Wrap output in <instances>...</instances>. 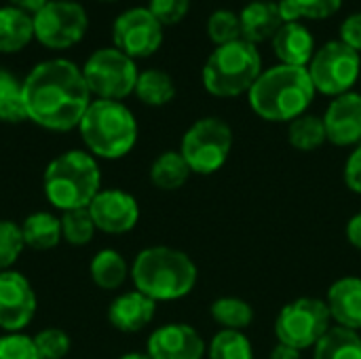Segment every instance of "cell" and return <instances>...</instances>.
<instances>
[{
	"label": "cell",
	"mask_w": 361,
	"mask_h": 359,
	"mask_svg": "<svg viewBox=\"0 0 361 359\" xmlns=\"http://www.w3.org/2000/svg\"><path fill=\"white\" fill-rule=\"evenodd\" d=\"M91 279L102 290H116L125 284L129 267L116 250H99L89 264Z\"/></svg>",
	"instance_id": "cell-24"
},
{
	"label": "cell",
	"mask_w": 361,
	"mask_h": 359,
	"mask_svg": "<svg viewBox=\"0 0 361 359\" xmlns=\"http://www.w3.org/2000/svg\"><path fill=\"white\" fill-rule=\"evenodd\" d=\"M61 239L70 245H87L95 235V222L87 207L70 209L61 214Z\"/></svg>",
	"instance_id": "cell-32"
},
{
	"label": "cell",
	"mask_w": 361,
	"mask_h": 359,
	"mask_svg": "<svg viewBox=\"0 0 361 359\" xmlns=\"http://www.w3.org/2000/svg\"><path fill=\"white\" fill-rule=\"evenodd\" d=\"M209 313L222 330L243 332L254 322V309L250 307V303L235 298V296H222L214 300L209 307Z\"/></svg>",
	"instance_id": "cell-27"
},
{
	"label": "cell",
	"mask_w": 361,
	"mask_h": 359,
	"mask_svg": "<svg viewBox=\"0 0 361 359\" xmlns=\"http://www.w3.org/2000/svg\"><path fill=\"white\" fill-rule=\"evenodd\" d=\"M36 292L25 275L17 271L0 273V328L6 334H19L36 315Z\"/></svg>",
	"instance_id": "cell-13"
},
{
	"label": "cell",
	"mask_w": 361,
	"mask_h": 359,
	"mask_svg": "<svg viewBox=\"0 0 361 359\" xmlns=\"http://www.w3.org/2000/svg\"><path fill=\"white\" fill-rule=\"evenodd\" d=\"M34 38L53 51L70 49L82 40L89 28V17L82 4L74 0H49L36 15Z\"/></svg>",
	"instance_id": "cell-10"
},
{
	"label": "cell",
	"mask_w": 361,
	"mask_h": 359,
	"mask_svg": "<svg viewBox=\"0 0 361 359\" xmlns=\"http://www.w3.org/2000/svg\"><path fill=\"white\" fill-rule=\"evenodd\" d=\"M197 264L190 256L167 245L142 250L131 267L135 290L154 303H169L188 296L197 286Z\"/></svg>",
	"instance_id": "cell-3"
},
{
	"label": "cell",
	"mask_w": 361,
	"mask_h": 359,
	"mask_svg": "<svg viewBox=\"0 0 361 359\" xmlns=\"http://www.w3.org/2000/svg\"><path fill=\"white\" fill-rule=\"evenodd\" d=\"M112 44L131 59L150 57L163 44V25L148 8H129L112 23Z\"/></svg>",
	"instance_id": "cell-12"
},
{
	"label": "cell",
	"mask_w": 361,
	"mask_h": 359,
	"mask_svg": "<svg viewBox=\"0 0 361 359\" xmlns=\"http://www.w3.org/2000/svg\"><path fill=\"white\" fill-rule=\"evenodd\" d=\"M23 243L30 250L47 252L61 241V220L49 212H34L21 224Z\"/></svg>",
	"instance_id": "cell-22"
},
{
	"label": "cell",
	"mask_w": 361,
	"mask_h": 359,
	"mask_svg": "<svg viewBox=\"0 0 361 359\" xmlns=\"http://www.w3.org/2000/svg\"><path fill=\"white\" fill-rule=\"evenodd\" d=\"M0 359H40L34 343L25 334H4L0 336Z\"/></svg>",
	"instance_id": "cell-37"
},
{
	"label": "cell",
	"mask_w": 361,
	"mask_h": 359,
	"mask_svg": "<svg viewBox=\"0 0 361 359\" xmlns=\"http://www.w3.org/2000/svg\"><path fill=\"white\" fill-rule=\"evenodd\" d=\"M32 343L40 359H63L70 353V336L59 328L40 330Z\"/></svg>",
	"instance_id": "cell-35"
},
{
	"label": "cell",
	"mask_w": 361,
	"mask_h": 359,
	"mask_svg": "<svg viewBox=\"0 0 361 359\" xmlns=\"http://www.w3.org/2000/svg\"><path fill=\"white\" fill-rule=\"evenodd\" d=\"M300 353L302 351H298V349H292V347H288V345H277L273 351H271V358L269 359H302L300 358Z\"/></svg>",
	"instance_id": "cell-42"
},
{
	"label": "cell",
	"mask_w": 361,
	"mask_h": 359,
	"mask_svg": "<svg viewBox=\"0 0 361 359\" xmlns=\"http://www.w3.org/2000/svg\"><path fill=\"white\" fill-rule=\"evenodd\" d=\"M313 349V359H361V336L353 330L332 326Z\"/></svg>",
	"instance_id": "cell-25"
},
{
	"label": "cell",
	"mask_w": 361,
	"mask_h": 359,
	"mask_svg": "<svg viewBox=\"0 0 361 359\" xmlns=\"http://www.w3.org/2000/svg\"><path fill=\"white\" fill-rule=\"evenodd\" d=\"M133 93L137 95L142 104L159 108V106L169 104L176 97V83L167 72L150 68V70L140 72Z\"/></svg>",
	"instance_id": "cell-26"
},
{
	"label": "cell",
	"mask_w": 361,
	"mask_h": 359,
	"mask_svg": "<svg viewBox=\"0 0 361 359\" xmlns=\"http://www.w3.org/2000/svg\"><path fill=\"white\" fill-rule=\"evenodd\" d=\"M106 2H112V0H106Z\"/></svg>",
	"instance_id": "cell-44"
},
{
	"label": "cell",
	"mask_w": 361,
	"mask_h": 359,
	"mask_svg": "<svg viewBox=\"0 0 361 359\" xmlns=\"http://www.w3.org/2000/svg\"><path fill=\"white\" fill-rule=\"evenodd\" d=\"M347 239H349V243L355 250L361 252V212L349 220V224H347Z\"/></svg>",
	"instance_id": "cell-40"
},
{
	"label": "cell",
	"mask_w": 361,
	"mask_h": 359,
	"mask_svg": "<svg viewBox=\"0 0 361 359\" xmlns=\"http://www.w3.org/2000/svg\"><path fill=\"white\" fill-rule=\"evenodd\" d=\"M150 359H203L205 341L186 324H167L157 328L146 345Z\"/></svg>",
	"instance_id": "cell-15"
},
{
	"label": "cell",
	"mask_w": 361,
	"mask_h": 359,
	"mask_svg": "<svg viewBox=\"0 0 361 359\" xmlns=\"http://www.w3.org/2000/svg\"><path fill=\"white\" fill-rule=\"evenodd\" d=\"M80 138L95 159H123L137 142V121L123 102L93 99L78 123Z\"/></svg>",
	"instance_id": "cell-5"
},
{
	"label": "cell",
	"mask_w": 361,
	"mask_h": 359,
	"mask_svg": "<svg viewBox=\"0 0 361 359\" xmlns=\"http://www.w3.org/2000/svg\"><path fill=\"white\" fill-rule=\"evenodd\" d=\"M11 2V6H15V8H21V11H25V13H30V15H36L49 0H8Z\"/></svg>",
	"instance_id": "cell-41"
},
{
	"label": "cell",
	"mask_w": 361,
	"mask_h": 359,
	"mask_svg": "<svg viewBox=\"0 0 361 359\" xmlns=\"http://www.w3.org/2000/svg\"><path fill=\"white\" fill-rule=\"evenodd\" d=\"M328 142L334 146H357L361 144V95L345 93L332 99L324 114Z\"/></svg>",
	"instance_id": "cell-16"
},
{
	"label": "cell",
	"mask_w": 361,
	"mask_h": 359,
	"mask_svg": "<svg viewBox=\"0 0 361 359\" xmlns=\"http://www.w3.org/2000/svg\"><path fill=\"white\" fill-rule=\"evenodd\" d=\"M32 38H34L32 15L11 4L0 6V53H17L25 49Z\"/></svg>",
	"instance_id": "cell-21"
},
{
	"label": "cell",
	"mask_w": 361,
	"mask_h": 359,
	"mask_svg": "<svg viewBox=\"0 0 361 359\" xmlns=\"http://www.w3.org/2000/svg\"><path fill=\"white\" fill-rule=\"evenodd\" d=\"M209 359H254V349L243 332L220 330L209 343Z\"/></svg>",
	"instance_id": "cell-31"
},
{
	"label": "cell",
	"mask_w": 361,
	"mask_h": 359,
	"mask_svg": "<svg viewBox=\"0 0 361 359\" xmlns=\"http://www.w3.org/2000/svg\"><path fill=\"white\" fill-rule=\"evenodd\" d=\"M326 140H328V133H326L324 118L315 114H302L294 118L288 127V142L296 150H302V152L317 150Z\"/></svg>",
	"instance_id": "cell-28"
},
{
	"label": "cell",
	"mask_w": 361,
	"mask_h": 359,
	"mask_svg": "<svg viewBox=\"0 0 361 359\" xmlns=\"http://www.w3.org/2000/svg\"><path fill=\"white\" fill-rule=\"evenodd\" d=\"M0 121L21 123L27 121L23 104V80H19L8 70L0 68Z\"/></svg>",
	"instance_id": "cell-29"
},
{
	"label": "cell",
	"mask_w": 361,
	"mask_h": 359,
	"mask_svg": "<svg viewBox=\"0 0 361 359\" xmlns=\"http://www.w3.org/2000/svg\"><path fill=\"white\" fill-rule=\"evenodd\" d=\"M328 311L336 326L360 332L361 330V279L343 277L328 290Z\"/></svg>",
	"instance_id": "cell-20"
},
{
	"label": "cell",
	"mask_w": 361,
	"mask_h": 359,
	"mask_svg": "<svg viewBox=\"0 0 361 359\" xmlns=\"http://www.w3.org/2000/svg\"><path fill=\"white\" fill-rule=\"evenodd\" d=\"M247 97L260 118L269 123H292L311 106L315 85L307 68L279 63L258 76Z\"/></svg>",
	"instance_id": "cell-2"
},
{
	"label": "cell",
	"mask_w": 361,
	"mask_h": 359,
	"mask_svg": "<svg viewBox=\"0 0 361 359\" xmlns=\"http://www.w3.org/2000/svg\"><path fill=\"white\" fill-rule=\"evenodd\" d=\"M345 182L353 193L361 195V144L355 146V150L351 152L345 165Z\"/></svg>",
	"instance_id": "cell-39"
},
{
	"label": "cell",
	"mask_w": 361,
	"mask_h": 359,
	"mask_svg": "<svg viewBox=\"0 0 361 359\" xmlns=\"http://www.w3.org/2000/svg\"><path fill=\"white\" fill-rule=\"evenodd\" d=\"M207 36L216 47L235 42L241 38V21L239 15L228 8H218L207 19Z\"/></svg>",
	"instance_id": "cell-33"
},
{
	"label": "cell",
	"mask_w": 361,
	"mask_h": 359,
	"mask_svg": "<svg viewBox=\"0 0 361 359\" xmlns=\"http://www.w3.org/2000/svg\"><path fill=\"white\" fill-rule=\"evenodd\" d=\"M281 15L288 21H300V19H328L336 15L343 6V0H279Z\"/></svg>",
	"instance_id": "cell-30"
},
{
	"label": "cell",
	"mask_w": 361,
	"mask_h": 359,
	"mask_svg": "<svg viewBox=\"0 0 361 359\" xmlns=\"http://www.w3.org/2000/svg\"><path fill=\"white\" fill-rule=\"evenodd\" d=\"M341 42L361 53V13L349 15L341 25Z\"/></svg>",
	"instance_id": "cell-38"
},
{
	"label": "cell",
	"mask_w": 361,
	"mask_h": 359,
	"mask_svg": "<svg viewBox=\"0 0 361 359\" xmlns=\"http://www.w3.org/2000/svg\"><path fill=\"white\" fill-rule=\"evenodd\" d=\"M87 209L95 222V229L108 235H125L133 231L140 220L137 199L121 188L99 190Z\"/></svg>",
	"instance_id": "cell-14"
},
{
	"label": "cell",
	"mask_w": 361,
	"mask_h": 359,
	"mask_svg": "<svg viewBox=\"0 0 361 359\" xmlns=\"http://www.w3.org/2000/svg\"><path fill=\"white\" fill-rule=\"evenodd\" d=\"M262 74V57L256 44L239 38L216 47L203 66V87L214 97H239L250 93Z\"/></svg>",
	"instance_id": "cell-6"
},
{
	"label": "cell",
	"mask_w": 361,
	"mask_h": 359,
	"mask_svg": "<svg viewBox=\"0 0 361 359\" xmlns=\"http://www.w3.org/2000/svg\"><path fill=\"white\" fill-rule=\"evenodd\" d=\"M157 313V303L146 294L133 290L116 296L108 307V322L112 328L125 334L144 330Z\"/></svg>",
	"instance_id": "cell-17"
},
{
	"label": "cell",
	"mask_w": 361,
	"mask_h": 359,
	"mask_svg": "<svg viewBox=\"0 0 361 359\" xmlns=\"http://www.w3.org/2000/svg\"><path fill=\"white\" fill-rule=\"evenodd\" d=\"M239 21H241V38L252 44L273 40L275 34L286 23L279 2L273 0H252L239 13Z\"/></svg>",
	"instance_id": "cell-19"
},
{
	"label": "cell",
	"mask_w": 361,
	"mask_h": 359,
	"mask_svg": "<svg viewBox=\"0 0 361 359\" xmlns=\"http://www.w3.org/2000/svg\"><path fill=\"white\" fill-rule=\"evenodd\" d=\"M91 102L82 70L70 59H47L23 78L27 121L42 129L70 131L78 127Z\"/></svg>",
	"instance_id": "cell-1"
},
{
	"label": "cell",
	"mask_w": 361,
	"mask_h": 359,
	"mask_svg": "<svg viewBox=\"0 0 361 359\" xmlns=\"http://www.w3.org/2000/svg\"><path fill=\"white\" fill-rule=\"evenodd\" d=\"M118 359H150L148 358V353H140V351H131V353H125V355H121Z\"/></svg>",
	"instance_id": "cell-43"
},
{
	"label": "cell",
	"mask_w": 361,
	"mask_h": 359,
	"mask_svg": "<svg viewBox=\"0 0 361 359\" xmlns=\"http://www.w3.org/2000/svg\"><path fill=\"white\" fill-rule=\"evenodd\" d=\"M233 148V129L226 121L216 116L199 118L182 138L180 152L192 174L212 176L228 159Z\"/></svg>",
	"instance_id": "cell-7"
},
{
	"label": "cell",
	"mask_w": 361,
	"mask_h": 359,
	"mask_svg": "<svg viewBox=\"0 0 361 359\" xmlns=\"http://www.w3.org/2000/svg\"><path fill=\"white\" fill-rule=\"evenodd\" d=\"M190 174L192 171H190V167L184 161V157H182L180 150L161 152L152 161V165H150V182L159 190H165V193H171V190L182 188L188 182Z\"/></svg>",
	"instance_id": "cell-23"
},
{
	"label": "cell",
	"mask_w": 361,
	"mask_h": 359,
	"mask_svg": "<svg viewBox=\"0 0 361 359\" xmlns=\"http://www.w3.org/2000/svg\"><path fill=\"white\" fill-rule=\"evenodd\" d=\"M25 250L21 226L11 220H0V273L11 271Z\"/></svg>",
	"instance_id": "cell-34"
},
{
	"label": "cell",
	"mask_w": 361,
	"mask_h": 359,
	"mask_svg": "<svg viewBox=\"0 0 361 359\" xmlns=\"http://www.w3.org/2000/svg\"><path fill=\"white\" fill-rule=\"evenodd\" d=\"M190 8V0H150L148 11L159 19L161 25L180 23Z\"/></svg>",
	"instance_id": "cell-36"
},
{
	"label": "cell",
	"mask_w": 361,
	"mask_h": 359,
	"mask_svg": "<svg viewBox=\"0 0 361 359\" xmlns=\"http://www.w3.org/2000/svg\"><path fill=\"white\" fill-rule=\"evenodd\" d=\"M82 76L91 95H95L97 99L123 102L135 91L140 72L129 55H125L116 47H106L89 55L82 66Z\"/></svg>",
	"instance_id": "cell-8"
},
{
	"label": "cell",
	"mask_w": 361,
	"mask_h": 359,
	"mask_svg": "<svg viewBox=\"0 0 361 359\" xmlns=\"http://www.w3.org/2000/svg\"><path fill=\"white\" fill-rule=\"evenodd\" d=\"M47 201L61 209H82L102 190V171L97 159L87 150H66L57 154L42 174Z\"/></svg>",
	"instance_id": "cell-4"
},
{
	"label": "cell",
	"mask_w": 361,
	"mask_h": 359,
	"mask_svg": "<svg viewBox=\"0 0 361 359\" xmlns=\"http://www.w3.org/2000/svg\"><path fill=\"white\" fill-rule=\"evenodd\" d=\"M273 53L283 66L307 68L315 55V38L311 30L300 21H288L275 34Z\"/></svg>",
	"instance_id": "cell-18"
},
{
	"label": "cell",
	"mask_w": 361,
	"mask_h": 359,
	"mask_svg": "<svg viewBox=\"0 0 361 359\" xmlns=\"http://www.w3.org/2000/svg\"><path fill=\"white\" fill-rule=\"evenodd\" d=\"M330 322L332 317L326 300L305 296L288 303L279 311L275 320V334L281 345L305 351L315 347L326 336L332 328Z\"/></svg>",
	"instance_id": "cell-9"
},
{
	"label": "cell",
	"mask_w": 361,
	"mask_h": 359,
	"mask_svg": "<svg viewBox=\"0 0 361 359\" xmlns=\"http://www.w3.org/2000/svg\"><path fill=\"white\" fill-rule=\"evenodd\" d=\"M307 70L315 91L338 97L349 93L361 76L360 53L341 40H332L315 51Z\"/></svg>",
	"instance_id": "cell-11"
}]
</instances>
